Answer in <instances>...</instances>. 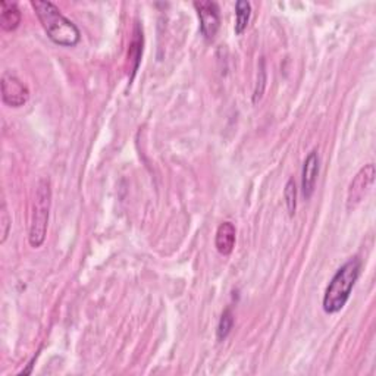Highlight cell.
Here are the masks:
<instances>
[{
  "label": "cell",
  "mask_w": 376,
  "mask_h": 376,
  "mask_svg": "<svg viewBox=\"0 0 376 376\" xmlns=\"http://www.w3.org/2000/svg\"><path fill=\"white\" fill-rule=\"evenodd\" d=\"M31 6L36 10L41 27L45 28L47 37L53 43L65 47L78 45L81 40L78 27L63 15L55 3L45 2V0H33Z\"/></svg>",
  "instance_id": "cell-1"
},
{
  "label": "cell",
  "mask_w": 376,
  "mask_h": 376,
  "mask_svg": "<svg viewBox=\"0 0 376 376\" xmlns=\"http://www.w3.org/2000/svg\"><path fill=\"white\" fill-rule=\"evenodd\" d=\"M360 271L362 261L359 257H351V259L344 263L335 272V275L332 276L331 283L325 289L324 302H322V307H324L325 313H338V311L347 305L353 288L356 285L360 276Z\"/></svg>",
  "instance_id": "cell-2"
},
{
  "label": "cell",
  "mask_w": 376,
  "mask_h": 376,
  "mask_svg": "<svg viewBox=\"0 0 376 376\" xmlns=\"http://www.w3.org/2000/svg\"><path fill=\"white\" fill-rule=\"evenodd\" d=\"M52 205V188L49 178H43L38 181L34 203H33V214H31V225L28 241L30 245L38 249L46 240L47 225H49V214Z\"/></svg>",
  "instance_id": "cell-3"
},
{
  "label": "cell",
  "mask_w": 376,
  "mask_h": 376,
  "mask_svg": "<svg viewBox=\"0 0 376 376\" xmlns=\"http://www.w3.org/2000/svg\"><path fill=\"white\" fill-rule=\"evenodd\" d=\"M195 8L200 19V33L208 41L214 40L221 27L219 6L214 2L200 0V2H195Z\"/></svg>",
  "instance_id": "cell-4"
},
{
  "label": "cell",
  "mask_w": 376,
  "mask_h": 376,
  "mask_svg": "<svg viewBox=\"0 0 376 376\" xmlns=\"http://www.w3.org/2000/svg\"><path fill=\"white\" fill-rule=\"evenodd\" d=\"M375 179V165L369 164L366 166H363L357 175L354 177V179L350 182L349 192H347V209L351 210L356 208L359 203L363 200V197L366 196V192L369 191L371 186L373 184Z\"/></svg>",
  "instance_id": "cell-5"
},
{
  "label": "cell",
  "mask_w": 376,
  "mask_h": 376,
  "mask_svg": "<svg viewBox=\"0 0 376 376\" xmlns=\"http://www.w3.org/2000/svg\"><path fill=\"white\" fill-rule=\"evenodd\" d=\"M2 99L10 107H21L28 102L30 90L15 75L5 72L2 75Z\"/></svg>",
  "instance_id": "cell-6"
},
{
  "label": "cell",
  "mask_w": 376,
  "mask_h": 376,
  "mask_svg": "<svg viewBox=\"0 0 376 376\" xmlns=\"http://www.w3.org/2000/svg\"><path fill=\"white\" fill-rule=\"evenodd\" d=\"M319 175V155L316 150L310 152L305 160L303 165V175H302V191L303 197L309 200L315 192L316 181Z\"/></svg>",
  "instance_id": "cell-7"
},
{
  "label": "cell",
  "mask_w": 376,
  "mask_h": 376,
  "mask_svg": "<svg viewBox=\"0 0 376 376\" xmlns=\"http://www.w3.org/2000/svg\"><path fill=\"white\" fill-rule=\"evenodd\" d=\"M235 241H237V230H235L234 223L222 222L218 231L217 237H214V247L222 256H230L234 252Z\"/></svg>",
  "instance_id": "cell-8"
},
{
  "label": "cell",
  "mask_w": 376,
  "mask_h": 376,
  "mask_svg": "<svg viewBox=\"0 0 376 376\" xmlns=\"http://www.w3.org/2000/svg\"><path fill=\"white\" fill-rule=\"evenodd\" d=\"M21 24V12L14 2H0V27L3 31H14Z\"/></svg>",
  "instance_id": "cell-9"
},
{
  "label": "cell",
  "mask_w": 376,
  "mask_h": 376,
  "mask_svg": "<svg viewBox=\"0 0 376 376\" xmlns=\"http://www.w3.org/2000/svg\"><path fill=\"white\" fill-rule=\"evenodd\" d=\"M252 16V5L245 0H239L235 3V25L234 31L237 36H241L249 25V21Z\"/></svg>",
  "instance_id": "cell-10"
},
{
  "label": "cell",
  "mask_w": 376,
  "mask_h": 376,
  "mask_svg": "<svg viewBox=\"0 0 376 376\" xmlns=\"http://www.w3.org/2000/svg\"><path fill=\"white\" fill-rule=\"evenodd\" d=\"M142 53H143V34L142 30L137 25L134 30V38L130 45V50H128V59L133 62V75H131V81L134 78V75L138 69L140 60H142Z\"/></svg>",
  "instance_id": "cell-11"
},
{
  "label": "cell",
  "mask_w": 376,
  "mask_h": 376,
  "mask_svg": "<svg viewBox=\"0 0 376 376\" xmlns=\"http://www.w3.org/2000/svg\"><path fill=\"white\" fill-rule=\"evenodd\" d=\"M232 327H234V315H232V310L228 307V309L223 310V313H222V316L219 319L218 329H217L218 341L227 340V337L231 334Z\"/></svg>",
  "instance_id": "cell-12"
},
{
  "label": "cell",
  "mask_w": 376,
  "mask_h": 376,
  "mask_svg": "<svg viewBox=\"0 0 376 376\" xmlns=\"http://www.w3.org/2000/svg\"><path fill=\"white\" fill-rule=\"evenodd\" d=\"M284 199H285V206L287 212L289 217H294L296 210H297V188H296V182L293 179H289L285 188H284Z\"/></svg>",
  "instance_id": "cell-13"
},
{
  "label": "cell",
  "mask_w": 376,
  "mask_h": 376,
  "mask_svg": "<svg viewBox=\"0 0 376 376\" xmlns=\"http://www.w3.org/2000/svg\"><path fill=\"white\" fill-rule=\"evenodd\" d=\"M266 68H265V60L262 59L261 60V71L259 74H257V82H256V87H254V94H253V103H257L261 99L262 96L265 93V89H266Z\"/></svg>",
  "instance_id": "cell-14"
},
{
  "label": "cell",
  "mask_w": 376,
  "mask_h": 376,
  "mask_svg": "<svg viewBox=\"0 0 376 376\" xmlns=\"http://www.w3.org/2000/svg\"><path fill=\"white\" fill-rule=\"evenodd\" d=\"M10 223H12V219L9 217V212L6 209V203H2V209H0V225H2V239H0V243H5L9 230H10Z\"/></svg>",
  "instance_id": "cell-15"
}]
</instances>
